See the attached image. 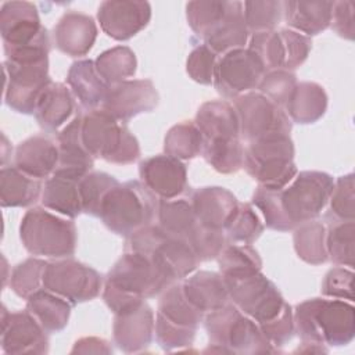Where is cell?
Listing matches in <instances>:
<instances>
[{"label": "cell", "mask_w": 355, "mask_h": 355, "mask_svg": "<svg viewBox=\"0 0 355 355\" xmlns=\"http://www.w3.org/2000/svg\"><path fill=\"white\" fill-rule=\"evenodd\" d=\"M202 135V157L219 173H234L243 168L244 147L233 104L226 100L204 103L196 115Z\"/></svg>", "instance_id": "1"}, {"label": "cell", "mask_w": 355, "mask_h": 355, "mask_svg": "<svg viewBox=\"0 0 355 355\" xmlns=\"http://www.w3.org/2000/svg\"><path fill=\"white\" fill-rule=\"evenodd\" d=\"M173 284L144 255L125 251L108 272L103 298L114 315L129 311Z\"/></svg>", "instance_id": "2"}, {"label": "cell", "mask_w": 355, "mask_h": 355, "mask_svg": "<svg viewBox=\"0 0 355 355\" xmlns=\"http://www.w3.org/2000/svg\"><path fill=\"white\" fill-rule=\"evenodd\" d=\"M293 316L302 344L341 347L354 340L355 308L349 301L311 298L298 304Z\"/></svg>", "instance_id": "3"}, {"label": "cell", "mask_w": 355, "mask_h": 355, "mask_svg": "<svg viewBox=\"0 0 355 355\" xmlns=\"http://www.w3.org/2000/svg\"><path fill=\"white\" fill-rule=\"evenodd\" d=\"M159 198L139 180L115 184L105 194L98 218L114 233L129 237L151 225Z\"/></svg>", "instance_id": "4"}, {"label": "cell", "mask_w": 355, "mask_h": 355, "mask_svg": "<svg viewBox=\"0 0 355 355\" xmlns=\"http://www.w3.org/2000/svg\"><path fill=\"white\" fill-rule=\"evenodd\" d=\"M209 345L207 351L226 354H266L276 349L265 337L258 323L236 305H223L204 318Z\"/></svg>", "instance_id": "5"}, {"label": "cell", "mask_w": 355, "mask_h": 355, "mask_svg": "<svg viewBox=\"0 0 355 355\" xmlns=\"http://www.w3.org/2000/svg\"><path fill=\"white\" fill-rule=\"evenodd\" d=\"M125 251L147 257L172 283L184 279L200 262L189 243L168 234L158 225H148L130 234Z\"/></svg>", "instance_id": "6"}, {"label": "cell", "mask_w": 355, "mask_h": 355, "mask_svg": "<svg viewBox=\"0 0 355 355\" xmlns=\"http://www.w3.org/2000/svg\"><path fill=\"white\" fill-rule=\"evenodd\" d=\"M82 141L93 158L128 165L139 159L140 146L123 122L104 110H92L82 115Z\"/></svg>", "instance_id": "7"}, {"label": "cell", "mask_w": 355, "mask_h": 355, "mask_svg": "<svg viewBox=\"0 0 355 355\" xmlns=\"http://www.w3.org/2000/svg\"><path fill=\"white\" fill-rule=\"evenodd\" d=\"M19 236L25 250L37 257L68 258L76 250L75 223L42 207L26 211L21 220Z\"/></svg>", "instance_id": "8"}, {"label": "cell", "mask_w": 355, "mask_h": 355, "mask_svg": "<svg viewBox=\"0 0 355 355\" xmlns=\"http://www.w3.org/2000/svg\"><path fill=\"white\" fill-rule=\"evenodd\" d=\"M243 168L262 187L273 190L286 187L297 175L294 143L290 135H277L247 143Z\"/></svg>", "instance_id": "9"}, {"label": "cell", "mask_w": 355, "mask_h": 355, "mask_svg": "<svg viewBox=\"0 0 355 355\" xmlns=\"http://www.w3.org/2000/svg\"><path fill=\"white\" fill-rule=\"evenodd\" d=\"M334 179L326 172L304 171L283 189L277 190L282 212L291 229L313 220L329 202Z\"/></svg>", "instance_id": "10"}, {"label": "cell", "mask_w": 355, "mask_h": 355, "mask_svg": "<svg viewBox=\"0 0 355 355\" xmlns=\"http://www.w3.org/2000/svg\"><path fill=\"white\" fill-rule=\"evenodd\" d=\"M222 277L233 305L254 319L258 326L273 320L288 306L277 287L261 270Z\"/></svg>", "instance_id": "11"}, {"label": "cell", "mask_w": 355, "mask_h": 355, "mask_svg": "<svg viewBox=\"0 0 355 355\" xmlns=\"http://www.w3.org/2000/svg\"><path fill=\"white\" fill-rule=\"evenodd\" d=\"M233 107L239 119L240 139L247 143L291 132V121L286 111L259 92L241 94L234 98Z\"/></svg>", "instance_id": "12"}, {"label": "cell", "mask_w": 355, "mask_h": 355, "mask_svg": "<svg viewBox=\"0 0 355 355\" xmlns=\"http://www.w3.org/2000/svg\"><path fill=\"white\" fill-rule=\"evenodd\" d=\"M101 286L103 279L96 269L69 258L47 262L43 275V288L72 305L96 298Z\"/></svg>", "instance_id": "13"}, {"label": "cell", "mask_w": 355, "mask_h": 355, "mask_svg": "<svg viewBox=\"0 0 355 355\" xmlns=\"http://www.w3.org/2000/svg\"><path fill=\"white\" fill-rule=\"evenodd\" d=\"M4 101L14 111L35 114L36 105L51 83L49 78V60L36 62L4 61Z\"/></svg>", "instance_id": "14"}, {"label": "cell", "mask_w": 355, "mask_h": 355, "mask_svg": "<svg viewBox=\"0 0 355 355\" xmlns=\"http://www.w3.org/2000/svg\"><path fill=\"white\" fill-rule=\"evenodd\" d=\"M266 68L250 49L230 50L216 61L214 85L225 98H237L257 89Z\"/></svg>", "instance_id": "15"}, {"label": "cell", "mask_w": 355, "mask_h": 355, "mask_svg": "<svg viewBox=\"0 0 355 355\" xmlns=\"http://www.w3.org/2000/svg\"><path fill=\"white\" fill-rule=\"evenodd\" d=\"M1 351L4 354H47V333L26 311L8 312L1 308Z\"/></svg>", "instance_id": "16"}, {"label": "cell", "mask_w": 355, "mask_h": 355, "mask_svg": "<svg viewBox=\"0 0 355 355\" xmlns=\"http://www.w3.org/2000/svg\"><path fill=\"white\" fill-rule=\"evenodd\" d=\"M151 18V6L140 0H107L97 11L103 32L115 40H128L144 29Z\"/></svg>", "instance_id": "17"}, {"label": "cell", "mask_w": 355, "mask_h": 355, "mask_svg": "<svg viewBox=\"0 0 355 355\" xmlns=\"http://www.w3.org/2000/svg\"><path fill=\"white\" fill-rule=\"evenodd\" d=\"M157 104L158 93L150 79H128L110 86L101 110L125 123L139 114L153 111Z\"/></svg>", "instance_id": "18"}, {"label": "cell", "mask_w": 355, "mask_h": 355, "mask_svg": "<svg viewBox=\"0 0 355 355\" xmlns=\"http://www.w3.org/2000/svg\"><path fill=\"white\" fill-rule=\"evenodd\" d=\"M141 182L159 198H178L187 189V171L180 159L171 155H154L140 162Z\"/></svg>", "instance_id": "19"}, {"label": "cell", "mask_w": 355, "mask_h": 355, "mask_svg": "<svg viewBox=\"0 0 355 355\" xmlns=\"http://www.w3.org/2000/svg\"><path fill=\"white\" fill-rule=\"evenodd\" d=\"M46 28L40 24L37 10L29 1H7L0 10V33L4 49L33 43Z\"/></svg>", "instance_id": "20"}, {"label": "cell", "mask_w": 355, "mask_h": 355, "mask_svg": "<svg viewBox=\"0 0 355 355\" xmlns=\"http://www.w3.org/2000/svg\"><path fill=\"white\" fill-rule=\"evenodd\" d=\"M202 319L204 313L189 302L183 294L182 284H171L162 291L155 316L157 326L176 334L194 337Z\"/></svg>", "instance_id": "21"}, {"label": "cell", "mask_w": 355, "mask_h": 355, "mask_svg": "<svg viewBox=\"0 0 355 355\" xmlns=\"http://www.w3.org/2000/svg\"><path fill=\"white\" fill-rule=\"evenodd\" d=\"M154 326V312L144 301L129 311L115 315L114 343L126 354L140 352L150 345Z\"/></svg>", "instance_id": "22"}, {"label": "cell", "mask_w": 355, "mask_h": 355, "mask_svg": "<svg viewBox=\"0 0 355 355\" xmlns=\"http://www.w3.org/2000/svg\"><path fill=\"white\" fill-rule=\"evenodd\" d=\"M158 226L168 234L182 239L194 250L205 236L209 227H205L197 219L190 200L173 198L159 200L157 211Z\"/></svg>", "instance_id": "23"}, {"label": "cell", "mask_w": 355, "mask_h": 355, "mask_svg": "<svg viewBox=\"0 0 355 355\" xmlns=\"http://www.w3.org/2000/svg\"><path fill=\"white\" fill-rule=\"evenodd\" d=\"M97 37V25L90 15L68 11L54 26L55 47L69 55L82 57L89 53Z\"/></svg>", "instance_id": "24"}, {"label": "cell", "mask_w": 355, "mask_h": 355, "mask_svg": "<svg viewBox=\"0 0 355 355\" xmlns=\"http://www.w3.org/2000/svg\"><path fill=\"white\" fill-rule=\"evenodd\" d=\"M190 204L201 225L215 230H225L239 201L227 189L211 186L193 191Z\"/></svg>", "instance_id": "25"}, {"label": "cell", "mask_w": 355, "mask_h": 355, "mask_svg": "<svg viewBox=\"0 0 355 355\" xmlns=\"http://www.w3.org/2000/svg\"><path fill=\"white\" fill-rule=\"evenodd\" d=\"M58 158L57 143L46 136L37 135L18 144L14 154V166L28 176L42 180L54 173Z\"/></svg>", "instance_id": "26"}, {"label": "cell", "mask_w": 355, "mask_h": 355, "mask_svg": "<svg viewBox=\"0 0 355 355\" xmlns=\"http://www.w3.org/2000/svg\"><path fill=\"white\" fill-rule=\"evenodd\" d=\"M58 165L54 172L83 178L93 168L94 158L82 141V114L76 115L57 136Z\"/></svg>", "instance_id": "27"}, {"label": "cell", "mask_w": 355, "mask_h": 355, "mask_svg": "<svg viewBox=\"0 0 355 355\" xmlns=\"http://www.w3.org/2000/svg\"><path fill=\"white\" fill-rule=\"evenodd\" d=\"M333 3L324 0L283 1V17L295 32L309 37L330 26Z\"/></svg>", "instance_id": "28"}, {"label": "cell", "mask_w": 355, "mask_h": 355, "mask_svg": "<svg viewBox=\"0 0 355 355\" xmlns=\"http://www.w3.org/2000/svg\"><path fill=\"white\" fill-rule=\"evenodd\" d=\"M182 290L189 302L202 313L222 308L229 301V293L222 275L200 270L182 283Z\"/></svg>", "instance_id": "29"}, {"label": "cell", "mask_w": 355, "mask_h": 355, "mask_svg": "<svg viewBox=\"0 0 355 355\" xmlns=\"http://www.w3.org/2000/svg\"><path fill=\"white\" fill-rule=\"evenodd\" d=\"M67 83L80 105L89 111L101 105L110 90V86L103 80L92 60L73 62L68 71Z\"/></svg>", "instance_id": "30"}, {"label": "cell", "mask_w": 355, "mask_h": 355, "mask_svg": "<svg viewBox=\"0 0 355 355\" xmlns=\"http://www.w3.org/2000/svg\"><path fill=\"white\" fill-rule=\"evenodd\" d=\"M82 178L54 172L44 183L42 204L50 211H55L67 218H76L82 209L79 194V180Z\"/></svg>", "instance_id": "31"}, {"label": "cell", "mask_w": 355, "mask_h": 355, "mask_svg": "<svg viewBox=\"0 0 355 355\" xmlns=\"http://www.w3.org/2000/svg\"><path fill=\"white\" fill-rule=\"evenodd\" d=\"M284 108L290 121L302 125L313 123L326 112L327 94L315 82H300L291 92Z\"/></svg>", "instance_id": "32"}, {"label": "cell", "mask_w": 355, "mask_h": 355, "mask_svg": "<svg viewBox=\"0 0 355 355\" xmlns=\"http://www.w3.org/2000/svg\"><path fill=\"white\" fill-rule=\"evenodd\" d=\"M73 108V97L69 89L61 82H51L36 105L35 116L44 130L54 132L69 119Z\"/></svg>", "instance_id": "33"}, {"label": "cell", "mask_w": 355, "mask_h": 355, "mask_svg": "<svg viewBox=\"0 0 355 355\" xmlns=\"http://www.w3.org/2000/svg\"><path fill=\"white\" fill-rule=\"evenodd\" d=\"M248 33L244 22L243 1H232L226 17L208 36L204 37V44L216 54H225L234 49H244Z\"/></svg>", "instance_id": "34"}, {"label": "cell", "mask_w": 355, "mask_h": 355, "mask_svg": "<svg viewBox=\"0 0 355 355\" xmlns=\"http://www.w3.org/2000/svg\"><path fill=\"white\" fill-rule=\"evenodd\" d=\"M71 308V302L46 288L37 290L26 300V309L47 334L61 331L68 324Z\"/></svg>", "instance_id": "35"}, {"label": "cell", "mask_w": 355, "mask_h": 355, "mask_svg": "<svg viewBox=\"0 0 355 355\" xmlns=\"http://www.w3.org/2000/svg\"><path fill=\"white\" fill-rule=\"evenodd\" d=\"M42 182L31 178L17 166H3L0 171L1 207H28L37 201Z\"/></svg>", "instance_id": "36"}, {"label": "cell", "mask_w": 355, "mask_h": 355, "mask_svg": "<svg viewBox=\"0 0 355 355\" xmlns=\"http://www.w3.org/2000/svg\"><path fill=\"white\" fill-rule=\"evenodd\" d=\"M294 250L306 263L320 265L329 259L326 250V227L322 222L309 220L294 229Z\"/></svg>", "instance_id": "37"}, {"label": "cell", "mask_w": 355, "mask_h": 355, "mask_svg": "<svg viewBox=\"0 0 355 355\" xmlns=\"http://www.w3.org/2000/svg\"><path fill=\"white\" fill-rule=\"evenodd\" d=\"M96 68L108 86L118 85L136 72L137 61L135 53L126 46H116L101 53L96 61Z\"/></svg>", "instance_id": "38"}, {"label": "cell", "mask_w": 355, "mask_h": 355, "mask_svg": "<svg viewBox=\"0 0 355 355\" xmlns=\"http://www.w3.org/2000/svg\"><path fill=\"white\" fill-rule=\"evenodd\" d=\"M164 150L176 159H193L202 151V135L194 122L183 121L168 130Z\"/></svg>", "instance_id": "39"}, {"label": "cell", "mask_w": 355, "mask_h": 355, "mask_svg": "<svg viewBox=\"0 0 355 355\" xmlns=\"http://www.w3.org/2000/svg\"><path fill=\"white\" fill-rule=\"evenodd\" d=\"M232 1L197 0L186 4V17L190 28L200 37L208 36L226 17Z\"/></svg>", "instance_id": "40"}, {"label": "cell", "mask_w": 355, "mask_h": 355, "mask_svg": "<svg viewBox=\"0 0 355 355\" xmlns=\"http://www.w3.org/2000/svg\"><path fill=\"white\" fill-rule=\"evenodd\" d=\"M327 255L338 266L352 268L355 263V223L354 220H336L326 230Z\"/></svg>", "instance_id": "41"}, {"label": "cell", "mask_w": 355, "mask_h": 355, "mask_svg": "<svg viewBox=\"0 0 355 355\" xmlns=\"http://www.w3.org/2000/svg\"><path fill=\"white\" fill-rule=\"evenodd\" d=\"M263 232V223L251 204L239 202L225 227L227 241L234 244H252Z\"/></svg>", "instance_id": "42"}, {"label": "cell", "mask_w": 355, "mask_h": 355, "mask_svg": "<svg viewBox=\"0 0 355 355\" xmlns=\"http://www.w3.org/2000/svg\"><path fill=\"white\" fill-rule=\"evenodd\" d=\"M244 22L248 32H269L280 24L283 17V1L255 0L244 1Z\"/></svg>", "instance_id": "43"}, {"label": "cell", "mask_w": 355, "mask_h": 355, "mask_svg": "<svg viewBox=\"0 0 355 355\" xmlns=\"http://www.w3.org/2000/svg\"><path fill=\"white\" fill-rule=\"evenodd\" d=\"M218 263L222 276L257 272L262 268L259 254L250 244H226L218 255Z\"/></svg>", "instance_id": "44"}, {"label": "cell", "mask_w": 355, "mask_h": 355, "mask_svg": "<svg viewBox=\"0 0 355 355\" xmlns=\"http://www.w3.org/2000/svg\"><path fill=\"white\" fill-rule=\"evenodd\" d=\"M119 182L105 172H89L79 180V194L82 201V209L92 216L100 215L101 202L115 184Z\"/></svg>", "instance_id": "45"}, {"label": "cell", "mask_w": 355, "mask_h": 355, "mask_svg": "<svg viewBox=\"0 0 355 355\" xmlns=\"http://www.w3.org/2000/svg\"><path fill=\"white\" fill-rule=\"evenodd\" d=\"M47 262L37 258H28L18 263L10 276V287L12 291L28 300L33 293L43 287V275Z\"/></svg>", "instance_id": "46"}, {"label": "cell", "mask_w": 355, "mask_h": 355, "mask_svg": "<svg viewBox=\"0 0 355 355\" xmlns=\"http://www.w3.org/2000/svg\"><path fill=\"white\" fill-rule=\"evenodd\" d=\"M355 182L354 173L340 176L334 180L329 198L330 214L337 220H354L355 216Z\"/></svg>", "instance_id": "47"}, {"label": "cell", "mask_w": 355, "mask_h": 355, "mask_svg": "<svg viewBox=\"0 0 355 355\" xmlns=\"http://www.w3.org/2000/svg\"><path fill=\"white\" fill-rule=\"evenodd\" d=\"M252 205L261 212L263 222L269 229L277 232L293 230L282 212L277 198V190L258 186L252 196Z\"/></svg>", "instance_id": "48"}, {"label": "cell", "mask_w": 355, "mask_h": 355, "mask_svg": "<svg viewBox=\"0 0 355 355\" xmlns=\"http://www.w3.org/2000/svg\"><path fill=\"white\" fill-rule=\"evenodd\" d=\"M297 85V78L291 71L272 69L268 71L258 85V92L268 97L279 107H284L291 92Z\"/></svg>", "instance_id": "49"}, {"label": "cell", "mask_w": 355, "mask_h": 355, "mask_svg": "<svg viewBox=\"0 0 355 355\" xmlns=\"http://www.w3.org/2000/svg\"><path fill=\"white\" fill-rule=\"evenodd\" d=\"M216 53H214L207 44L197 46L189 55L186 62V71L189 76L201 85L214 83V73L216 67Z\"/></svg>", "instance_id": "50"}, {"label": "cell", "mask_w": 355, "mask_h": 355, "mask_svg": "<svg viewBox=\"0 0 355 355\" xmlns=\"http://www.w3.org/2000/svg\"><path fill=\"white\" fill-rule=\"evenodd\" d=\"M284 47V65L283 69L291 71L298 68L309 55L312 42L308 36L301 35L291 29L280 31Z\"/></svg>", "instance_id": "51"}, {"label": "cell", "mask_w": 355, "mask_h": 355, "mask_svg": "<svg viewBox=\"0 0 355 355\" xmlns=\"http://www.w3.org/2000/svg\"><path fill=\"white\" fill-rule=\"evenodd\" d=\"M322 293L326 297L354 301V272L344 266L331 268L322 283Z\"/></svg>", "instance_id": "52"}, {"label": "cell", "mask_w": 355, "mask_h": 355, "mask_svg": "<svg viewBox=\"0 0 355 355\" xmlns=\"http://www.w3.org/2000/svg\"><path fill=\"white\" fill-rule=\"evenodd\" d=\"M354 11L355 3L352 0L333 3L330 25L338 36L347 40H354Z\"/></svg>", "instance_id": "53"}, {"label": "cell", "mask_w": 355, "mask_h": 355, "mask_svg": "<svg viewBox=\"0 0 355 355\" xmlns=\"http://www.w3.org/2000/svg\"><path fill=\"white\" fill-rule=\"evenodd\" d=\"M111 354L112 348L108 341L98 337H83L78 340L71 351V354Z\"/></svg>", "instance_id": "54"}]
</instances>
